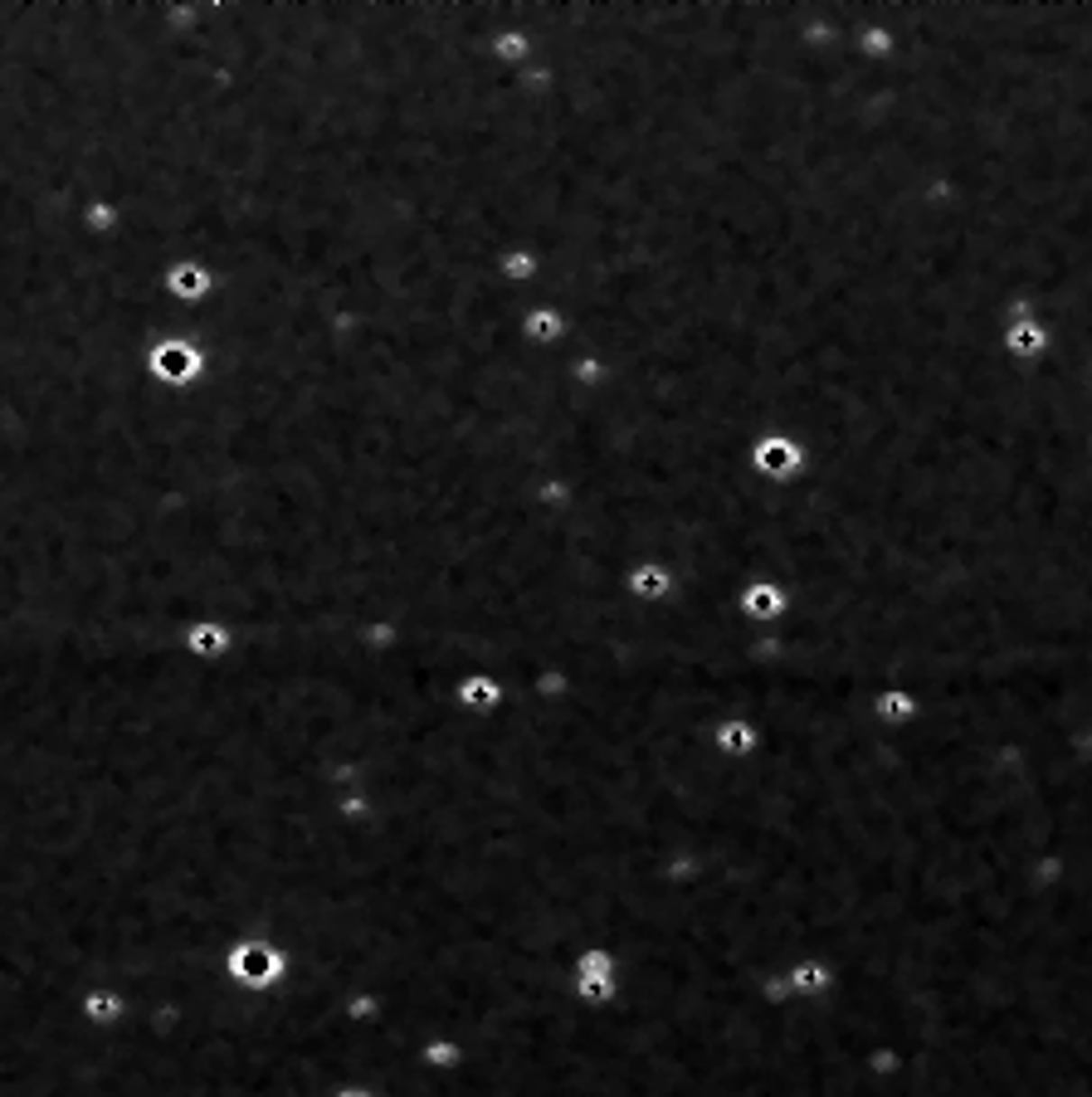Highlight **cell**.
Listing matches in <instances>:
<instances>
[{"mask_svg": "<svg viewBox=\"0 0 1092 1097\" xmlns=\"http://www.w3.org/2000/svg\"><path fill=\"white\" fill-rule=\"evenodd\" d=\"M210 371V352L186 332H161L147 346V376L161 391H196V381Z\"/></svg>", "mask_w": 1092, "mask_h": 1097, "instance_id": "obj_1", "label": "cell"}, {"mask_svg": "<svg viewBox=\"0 0 1092 1097\" xmlns=\"http://www.w3.org/2000/svg\"><path fill=\"white\" fill-rule=\"evenodd\" d=\"M161 288H166V298H171L176 308H196V303H206V298L220 293V273H215L210 263H200V259H171L161 269Z\"/></svg>", "mask_w": 1092, "mask_h": 1097, "instance_id": "obj_2", "label": "cell"}, {"mask_svg": "<svg viewBox=\"0 0 1092 1097\" xmlns=\"http://www.w3.org/2000/svg\"><path fill=\"white\" fill-rule=\"evenodd\" d=\"M230 971H234V981L239 985H273L279 981V971H283V956L273 946H259V942H249V946H239L234 956H230Z\"/></svg>", "mask_w": 1092, "mask_h": 1097, "instance_id": "obj_3", "label": "cell"}, {"mask_svg": "<svg viewBox=\"0 0 1092 1097\" xmlns=\"http://www.w3.org/2000/svg\"><path fill=\"white\" fill-rule=\"evenodd\" d=\"M186 644L196 649V654H225V649H230V630H225V624H190Z\"/></svg>", "mask_w": 1092, "mask_h": 1097, "instance_id": "obj_4", "label": "cell"}, {"mask_svg": "<svg viewBox=\"0 0 1092 1097\" xmlns=\"http://www.w3.org/2000/svg\"><path fill=\"white\" fill-rule=\"evenodd\" d=\"M561 312H532L527 318V332H532V342H551V336H561Z\"/></svg>", "mask_w": 1092, "mask_h": 1097, "instance_id": "obj_5", "label": "cell"}, {"mask_svg": "<svg viewBox=\"0 0 1092 1097\" xmlns=\"http://www.w3.org/2000/svg\"><path fill=\"white\" fill-rule=\"evenodd\" d=\"M113 1009H117V1000H113V995H93V1000H88V1015L98 1019V1024H107V1015H113Z\"/></svg>", "mask_w": 1092, "mask_h": 1097, "instance_id": "obj_6", "label": "cell"}]
</instances>
